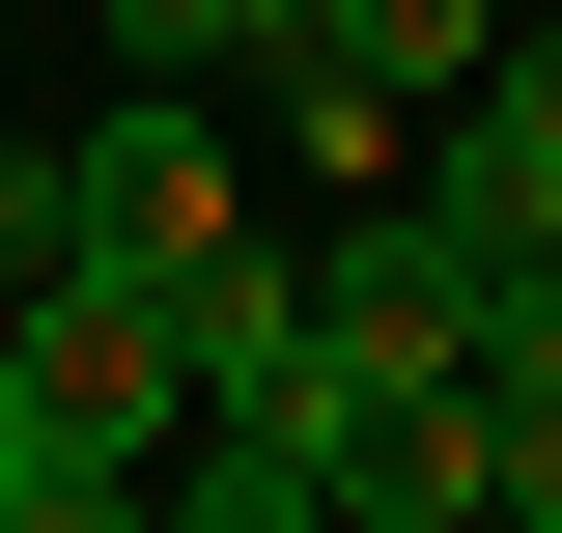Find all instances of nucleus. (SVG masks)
Masks as SVG:
<instances>
[{"instance_id":"obj_8","label":"nucleus","mask_w":562,"mask_h":533,"mask_svg":"<svg viewBox=\"0 0 562 533\" xmlns=\"http://www.w3.org/2000/svg\"><path fill=\"white\" fill-rule=\"evenodd\" d=\"M479 394H562V253H479Z\"/></svg>"},{"instance_id":"obj_6","label":"nucleus","mask_w":562,"mask_h":533,"mask_svg":"<svg viewBox=\"0 0 562 533\" xmlns=\"http://www.w3.org/2000/svg\"><path fill=\"white\" fill-rule=\"evenodd\" d=\"M113 506H140V477H113V450H85V421H57V394H29V365H0V533H113Z\"/></svg>"},{"instance_id":"obj_9","label":"nucleus","mask_w":562,"mask_h":533,"mask_svg":"<svg viewBox=\"0 0 562 533\" xmlns=\"http://www.w3.org/2000/svg\"><path fill=\"white\" fill-rule=\"evenodd\" d=\"M254 57V0H113V84H225Z\"/></svg>"},{"instance_id":"obj_7","label":"nucleus","mask_w":562,"mask_h":533,"mask_svg":"<svg viewBox=\"0 0 562 533\" xmlns=\"http://www.w3.org/2000/svg\"><path fill=\"white\" fill-rule=\"evenodd\" d=\"M338 57H394V84H422V113H450V84H479V57H506V0H338Z\"/></svg>"},{"instance_id":"obj_4","label":"nucleus","mask_w":562,"mask_h":533,"mask_svg":"<svg viewBox=\"0 0 562 533\" xmlns=\"http://www.w3.org/2000/svg\"><path fill=\"white\" fill-rule=\"evenodd\" d=\"M169 506H198V533H338V421H254V394L169 421Z\"/></svg>"},{"instance_id":"obj_11","label":"nucleus","mask_w":562,"mask_h":533,"mask_svg":"<svg viewBox=\"0 0 562 533\" xmlns=\"http://www.w3.org/2000/svg\"><path fill=\"white\" fill-rule=\"evenodd\" d=\"M281 29H338V0H254V57H281Z\"/></svg>"},{"instance_id":"obj_3","label":"nucleus","mask_w":562,"mask_h":533,"mask_svg":"<svg viewBox=\"0 0 562 533\" xmlns=\"http://www.w3.org/2000/svg\"><path fill=\"white\" fill-rule=\"evenodd\" d=\"M310 337L338 365H479V225L450 197H338L310 225Z\"/></svg>"},{"instance_id":"obj_1","label":"nucleus","mask_w":562,"mask_h":533,"mask_svg":"<svg viewBox=\"0 0 562 533\" xmlns=\"http://www.w3.org/2000/svg\"><path fill=\"white\" fill-rule=\"evenodd\" d=\"M225 225H254V169H225V113H198V84H113V113L57 140V253H113V281H198Z\"/></svg>"},{"instance_id":"obj_10","label":"nucleus","mask_w":562,"mask_h":533,"mask_svg":"<svg viewBox=\"0 0 562 533\" xmlns=\"http://www.w3.org/2000/svg\"><path fill=\"white\" fill-rule=\"evenodd\" d=\"M0 281H57V140H0Z\"/></svg>"},{"instance_id":"obj_5","label":"nucleus","mask_w":562,"mask_h":533,"mask_svg":"<svg viewBox=\"0 0 562 533\" xmlns=\"http://www.w3.org/2000/svg\"><path fill=\"white\" fill-rule=\"evenodd\" d=\"M394 140H422V84H394V57L281 29V169H310V197H394Z\"/></svg>"},{"instance_id":"obj_2","label":"nucleus","mask_w":562,"mask_h":533,"mask_svg":"<svg viewBox=\"0 0 562 533\" xmlns=\"http://www.w3.org/2000/svg\"><path fill=\"white\" fill-rule=\"evenodd\" d=\"M0 365H29V394H57L113 477H169V421H198V365H169V281H113V253L0 281Z\"/></svg>"}]
</instances>
